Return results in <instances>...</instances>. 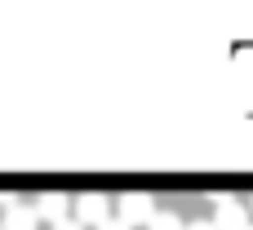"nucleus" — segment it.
Returning a JSON list of instances; mask_svg holds the SVG:
<instances>
[{
    "label": "nucleus",
    "mask_w": 253,
    "mask_h": 230,
    "mask_svg": "<svg viewBox=\"0 0 253 230\" xmlns=\"http://www.w3.org/2000/svg\"><path fill=\"white\" fill-rule=\"evenodd\" d=\"M53 230H84V226H80V222L71 217V222H58V226H53Z\"/></svg>",
    "instance_id": "8"
},
{
    "label": "nucleus",
    "mask_w": 253,
    "mask_h": 230,
    "mask_svg": "<svg viewBox=\"0 0 253 230\" xmlns=\"http://www.w3.org/2000/svg\"><path fill=\"white\" fill-rule=\"evenodd\" d=\"M147 230H187V222L173 217V213H156V222H151Z\"/></svg>",
    "instance_id": "6"
},
{
    "label": "nucleus",
    "mask_w": 253,
    "mask_h": 230,
    "mask_svg": "<svg viewBox=\"0 0 253 230\" xmlns=\"http://www.w3.org/2000/svg\"><path fill=\"white\" fill-rule=\"evenodd\" d=\"M187 230H218V226H213V217H200V222H187Z\"/></svg>",
    "instance_id": "7"
},
{
    "label": "nucleus",
    "mask_w": 253,
    "mask_h": 230,
    "mask_svg": "<svg viewBox=\"0 0 253 230\" xmlns=\"http://www.w3.org/2000/svg\"><path fill=\"white\" fill-rule=\"evenodd\" d=\"M213 226L218 230H249V213H245V204L240 199H231V195H218V204H213Z\"/></svg>",
    "instance_id": "2"
},
{
    "label": "nucleus",
    "mask_w": 253,
    "mask_h": 230,
    "mask_svg": "<svg viewBox=\"0 0 253 230\" xmlns=\"http://www.w3.org/2000/svg\"><path fill=\"white\" fill-rule=\"evenodd\" d=\"M156 213H160V208H156V199H151V195H142V191H133V195H120V199H116V217H120L129 230H133V226L147 230L151 222H156Z\"/></svg>",
    "instance_id": "1"
},
{
    "label": "nucleus",
    "mask_w": 253,
    "mask_h": 230,
    "mask_svg": "<svg viewBox=\"0 0 253 230\" xmlns=\"http://www.w3.org/2000/svg\"><path fill=\"white\" fill-rule=\"evenodd\" d=\"M249 230H253V226H249Z\"/></svg>",
    "instance_id": "12"
},
{
    "label": "nucleus",
    "mask_w": 253,
    "mask_h": 230,
    "mask_svg": "<svg viewBox=\"0 0 253 230\" xmlns=\"http://www.w3.org/2000/svg\"><path fill=\"white\" fill-rule=\"evenodd\" d=\"M76 222H80V226H107V222H111V199H107V195H80V199H76Z\"/></svg>",
    "instance_id": "3"
},
{
    "label": "nucleus",
    "mask_w": 253,
    "mask_h": 230,
    "mask_svg": "<svg viewBox=\"0 0 253 230\" xmlns=\"http://www.w3.org/2000/svg\"><path fill=\"white\" fill-rule=\"evenodd\" d=\"M249 208H253V199H249Z\"/></svg>",
    "instance_id": "10"
},
{
    "label": "nucleus",
    "mask_w": 253,
    "mask_h": 230,
    "mask_svg": "<svg viewBox=\"0 0 253 230\" xmlns=\"http://www.w3.org/2000/svg\"><path fill=\"white\" fill-rule=\"evenodd\" d=\"M98 230H129V226H125V222H120V217H111V222H107V226H98Z\"/></svg>",
    "instance_id": "9"
},
{
    "label": "nucleus",
    "mask_w": 253,
    "mask_h": 230,
    "mask_svg": "<svg viewBox=\"0 0 253 230\" xmlns=\"http://www.w3.org/2000/svg\"><path fill=\"white\" fill-rule=\"evenodd\" d=\"M0 226L4 230H36L40 226V213H36V204H31V208H27V204H13V208H4Z\"/></svg>",
    "instance_id": "4"
},
{
    "label": "nucleus",
    "mask_w": 253,
    "mask_h": 230,
    "mask_svg": "<svg viewBox=\"0 0 253 230\" xmlns=\"http://www.w3.org/2000/svg\"><path fill=\"white\" fill-rule=\"evenodd\" d=\"M0 230H4V226H0Z\"/></svg>",
    "instance_id": "11"
},
{
    "label": "nucleus",
    "mask_w": 253,
    "mask_h": 230,
    "mask_svg": "<svg viewBox=\"0 0 253 230\" xmlns=\"http://www.w3.org/2000/svg\"><path fill=\"white\" fill-rule=\"evenodd\" d=\"M36 213H40V222H49V226L67 222V195H40V199H36Z\"/></svg>",
    "instance_id": "5"
}]
</instances>
